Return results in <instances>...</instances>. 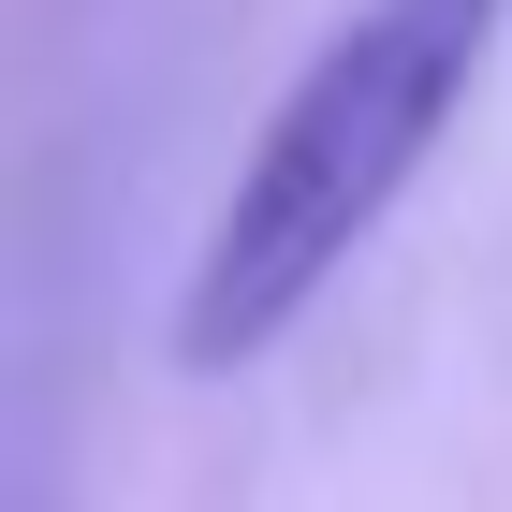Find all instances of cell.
I'll return each instance as SVG.
<instances>
[{
    "label": "cell",
    "mask_w": 512,
    "mask_h": 512,
    "mask_svg": "<svg viewBox=\"0 0 512 512\" xmlns=\"http://www.w3.org/2000/svg\"><path fill=\"white\" fill-rule=\"evenodd\" d=\"M498 30H512V0H352L293 59V88L264 103L235 191L205 205V249L176 278V366L191 381L264 366L352 278V249L410 205V176L439 161V132L469 118Z\"/></svg>",
    "instance_id": "obj_1"
}]
</instances>
